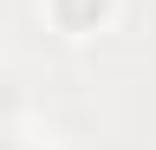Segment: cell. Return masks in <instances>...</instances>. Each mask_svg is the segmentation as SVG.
<instances>
[{
	"instance_id": "obj_1",
	"label": "cell",
	"mask_w": 156,
	"mask_h": 150,
	"mask_svg": "<svg viewBox=\"0 0 156 150\" xmlns=\"http://www.w3.org/2000/svg\"><path fill=\"white\" fill-rule=\"evenodd\" d=\"M46 7H52V20L65 26V33H91L111 13V0H46Z\"/></svg>"
}]
</instances>
